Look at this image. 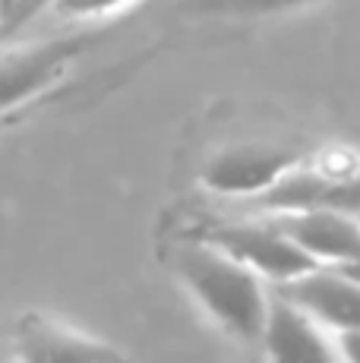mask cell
<instances>
[{
	"label": "cell",
	"instance_id": "6da1fadb",
	"mask_svg": "<svg viewBox=\"0 0 360 363\" xmlns=\"http://www.w3.org/2000/svg\"><path fill=\"white\" fill-rule=\"evenodd\" d=\"M177 281L215 329L247 347L259 345L272 284L209 237H186L171 253Z\"/></svg>",
	"mask_w": 360,
	"mask_h": 363
},
{
	"label": "cell",
	"instance_id": "7a4b0ae2",
	"mask_svg": "<svg viewBox=\"0 0 360 363\" xmlns=\"http://www.w3.org/2000/svg\"><path fill=\"white\" fill-rule=\"evenodd\" d=\"M250 206L266 208L269 215L303 208H342L360 215V152L329 149L313 158L300 155Z\"/></svg>",
	"mask_w": 360,
	"mask_h": 363
},
{
	"label": "cell",
	"instance_id": "3957f363",
	"mask_svg": "<svg viewBox=\"0 0 360 363\" xmlns=\"http://www.w3.org/2000/svg\"><path fill=\"white\" fill-rule=\"evenodd\" d=\"M86 48V35H57L0 48V121H13L16 111L51 92Z\"/></svg>",
	"mask_w": 360,
	"mask_h": 363
},
{
	"label": "cell",
	"instance_id": "277c9868",
	"mask_svg": "<svg viewBox=\"0 0 360 363\" xmlns=\"http://www.w3.org/2000/svg\"><path fill=\"white\" fill-rule=\"evenodd\" d=\"M297 152L272 143H231L225 149L212 152L206 164L199 167V184L215 196L244 199L250 206L259 199L291 164L297 162Z\"/></svg>",
	"mask_w": 360,
	"mask_h": 363
},
{
	"label": "cell",
	"instance_id": "5b68a950",
	"mask_svg": "<svg viewBox=\"0 0 360 363\" xmlns=\"http://www.w3.org/2000/svg\"><path fill=\"white\" fill-rule=\"evenodd\" d=\"M13 360H117L123 351L54 313L29 310L6 335Z\"/></svg>",
	"mask_w": 360,
	"mask_h": 363
},
{
	"label": "cell",
	"instance_id": "8992f818",
	"mask_svg": "<svg viewBox=\"0 0 360 363\" xmlns=\"http://www.w3.org/2000/svg\"><path fill=\"white\" fill-rule=\"evenodd\" d=\"M209 240L225 247L237 259H244L250 269H256L269 284H285L297 278L300 272L313 269L316 259L291 237L285 228H279L272 218L266 221H244V225H221L212 228Z\"/></svg>",
	"mask_w": 360,
	"mask_h": 363
},
{
	"label": "cell",
	"instance_id": "52a82bcc",
	"mask_svg": "<svg viewBox=\"0 0 360 363\" xmlns=\"http://www.w3.org/2000/svg\"><path fill=\"white\" fill-rule=\"evenodd\" d=\"M259 347L269 360H342L335 347V335L322 323H316L300 303L281 294L279 288L269 291Z\"/></svg>",
	"mask_w": 360,
	"mask_h": 363
},
{
	"label": "cell",
	"instance_id": "ba28073f",
	"mask_svg": "<svg viewBox=\"0 0 360 363\" xmlns=\"http://www.w3.org/2000/svg\"><path fill=\"white\" fill-rule=\"evenodd\" d=\"M294 303H300L316 323H322L332 335L360 329V275L338 265L316 262L285 284H272Z\"/></svg>",
	"mask_w": 360,
	"mask_h": 363
},
{
	"label": "cell",
	"instance_id": "9c48e42d",
	"mask_svg": "<svg viewBox=\"0 0 360 363\" xmlns=\"http://www.w3.org/2000/svg\"><path fill=\"white\" fill-rule=\"evenodd\" d=\"M272 221L294 237L316 262L338 265L360 275V215L342 208L275 212Z\"/></svg>",
	"mask_w": 360,
	"mask_h": 363
},
{
	"label": "cell",
	"instance_id": "30bf717a",
	"mask_svg": "<svg viewBox=\"0 0 360 363\" xmlns=\"http://www.w3.org/2000/svg\"><path fill=\"white\" fill-rule=\"evenodd\" d=\"M316 4H322V0H184V10L196 13V16L221 19H266L307 10Z\"/></svg>",
	"mask_w": 360,
	"mask_h": 363
},
{
	"label": "cell",
	"instance_id": "8fae6325",
	"mask_svg": "<svg viewBox=\"0 0 360 363\" xmlns=\"http://www.w3.org/2000/svg\"><path fill=\"white\" fill-rule=\"evenodd\" d=\"M136 0H51L54 13L73 23H89V19H105L114 13L133 6Z\"/></svg>",
	"mask_w": 360,
	"mask_h": 363
},
{
	"label": "cell",
	"instance_id": "7c38bea8",
	"mask_svg": "<svg viewBox=\"0 0 360 363\" xmlns=\"http://www.w3.org/2000/svg\"><path fill=\"white\" fill-rule=\"evenodd\" d=\"M335 347L342 360H360V329L335 332Z\"/></svg>",
	"mask_w": 360,
	"mask_h": 363
},
{
	"label": "cell",
	"instance_id": "4fadbf2b",
	"mask_svg": "<svg viewBox=\"0 0 360 363\" xmlns=\"http://www.w3.org/2000/svg\"><path fill=\"white\" fill-rule=\"evenodd\" d=\"M6 4H10V0H0V23H4V13H6Z\"/></svg>",
	"mask_w": 360,
	"mask_h": 363
},
{
	"label": "cell",
	"instance_id": "5bb4252c",
	"mask_svg": "<svg viewBox=\"0 0 360 363\" xmlns=\"http://www.w3.org/2000/svg\"><path fill=\"white\" fill-rule=\"evenodd\" d=\"M6 127H10V121H0V130H6Z\"/></svg>",
	"mask_w": 360,
	"mask_h": 363
}]
</instances>
